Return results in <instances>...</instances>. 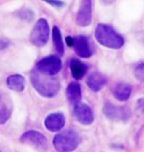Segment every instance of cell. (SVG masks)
Segmentation results:
<instances>
[{"label":"cell","mask_w":144,"mask_h":152,"mask_svg":"<svg viewBox=\"0 0 144 152\" xmlns=\"http://www.w3.org/2000/svg\"><path fill=\"white\" fill-rule=\"evenodd\" d=\"M31 83L35 90L44 98H53L60 91L59 79L54 76L44 75V74L34 70L31 74Z\"/></svg>","instance_id":"1"},{"label":"cell","mask_w":144,"mask_h":152,"mask_svg":"<svg viewBox=\"0 0 144 152\" xmlns=\"http://www.w3.org/2000/svg\"><path fill=\"white\" fill-rule=\"evenodd\" d=\"M95 39L99 44L111 49H120L125 44L124 37L107 24H99L97 26Z\"/></svg>","instance_id":"2"},{"label":"cell","mask_w":144,"mask_h":152,"mask_svg":"<svg viewBox=\"0 0 144 152\" xmlns=\"http://www.w3.org/2000/svg\"><path fill=\"white\" fill-rule=\"evenodd\" d=\"M80 136L75 130H65L54 137L53 145L59 152H72L79 146Z\"/></svg>","instance_id":"3"},{"label":"cell","mask_w":144,"mask_h":152,"mask_svg":"<svg viewBox=\"0 0 144 152\" xmlns=\"http://www.w3.org/2000/svg\"><path fill=\"white\" fill-rule=\"evenodd\" d=\"M50 27L46 19H39L31 33V42L37 47H44L49 40Z\"/></svg>","instance_id":"4"},{"label":"cell","mask_w":144,"mask_h":152,"mask_svg":"<svg viewBox=\"0 0 144 152\" xmlns=\"http://www.w3.org/2000/svg\"><path fill=\"white\" fill-rule=\"evenodd\" d=\"M21 142L26 143L40 152H46L49 149L47 137L37 130H28L24 133L21 137Z\"/></svg>","instance_id":"5"},{"label":"cell","mask_w":144,"mask_h":152,"mask_svg":"<svg viewBox=\"0 0 144 152\" xmlns=\"http://www.w3.org/2000/svg\"><path fill=\"white\" fill-rule=\"evenodd\" d=\"M35 70L44 75L54 76L62 70V61L57 56H49L41 59L37 63Z\"/></svg>","instance_id":"6"},{"label":"cell","mask_w":144,"mask_h":152,"mask_svg":"<svg viewBox=\"0 0 144 152\" xmlns=\"http://www.w3.org/2000/svg\"><path fill=\"white\" fill-rule=\"evenodd\" d=\"M103 112L107 118L113 121H126L131 115L130 109L127 108L126 105L118 107V105H114L108 102L104 105Z\"/></svg>","instance_id":"7"},{"label":"cell","mask_w":144,"mask_h":152,"mask_svg":"<svg viewBox=\"0 0 144 152\" xmlns=\"http://www.w3.org/2000/svg\"><path fill=\"white\" fill-rule=\"evenodd\" d=\"M74 49L76 54L80 58L88 59L93 54V46L87 36L79 35L74 38Z\"/></svg>","instance_id":"8"},{"label":"cell","mask_w":144,"mask_h":152,"mask_svg":"<svg viewBox=\"0 0 144 152\" xmlns=\"http://www.w3.org/2000/svg\"><path fill=\"white\" fill-rule=\"evenodd\" d=\"M91 20H92V1L90 0L81 1L76 16V22L79 26L86 27L91 24Z\"/></svg>","instance_id":"9"},{"label":"cell","mask_w":144,"mask_h":152,"mask_svg":"<svg viewBox=\"0 0 144 152\" xmlns=\"http://www.w3.org/2000/svg\"><path fill=\"white\" fill-rule=\"evenodd\" d=\"M74 116L82 125H90L94 121L93 112L86 103H79L74 107Z\"/></svg>","instance_id":"10"},{"label":"cell","mask_w":144,"mask_h":152,"mask_svg":"<svg viewBox=\"0 0 144 152\" xmlns=\"http://www.w3.org/2000/svg\"><path fill=\"white\" fill-rule=\"evenodd\" d=\"M46 128L50 132H60L65 125V116L63 113H52L44 121Z\"/></svg>","instance_id":"11"},{"label":"cell","mask_w":144,"mask_h":152,"mask_svg":"<svg viewBox=\"0 0 144 152\" xmlns=\"http://www.w3.org/2000/svg\"><path fill=\"white\" fill-rule=\"evenodd\" d=\"M12 113V102L9 96L0 91V125L9 120Z\"/></svg>","instance_id":"12"},{"label":"cell","mask_w":144,"mask_h":152,"mask_svg":"<svg viewBox=\"0 0 144 152\" xmlns=\"http://www.w3.org/2000/svg\"><path fill=\"white\" fill-rule=\"evenodd\" d=\"M107 78L106 76L103 75L100 72H92L90 75L87 77V85L88 87L94 92L100 91L104 86L106 85Z\"/></svg>","instance_id":"13"},{"label":"cell","mask_w":144,"mask_h":152,"mask_svg":"<svg viewBox=\"0 0 144 152\" xmlns=\"http://www.w3.org/2000/svg\"><path fill=\"white\" fill-rule=\"evenodd\" d=\"M66 95L69 102L74 105H77L81 101V87L79 85V83L72 82L67 86L66 89Z\"/></svg>","instance_id":"14"},{"label":"cell","mask_w":144,"mask_h":152,"mask_svg":"<svg viewBox=\"0 0 144 152\" xmlns=\"http://www.w3.org/2000/svg\"><path fill=\"white\" fill-rule=\"evenodd\" d=\"M69 69H71V73H72L73 78L76 79V80H79V79L85 77L88 66L84 62L78 60V59H72L71 63H69Z\"/></svg>","instance_id":"15"},{"label":"cell","mask_w":144,"mask_h":152,"mask_svg":"<svg viewBox=\"0 0 144 152\" xmlns=\"http://www.w3.org/2000/svg\"><path fill=\"white\" fill-rule=\"evenodd\" d=\"M131 86L126 84V83H118L114 86L113 88V96L119 101H126L130 98L131 96Z\"/></svg>","instance_id":"16"},{"label":"cell","mask_w":144,"mask_h":152,"mask_svg":"<svg viewBox=\"0 0 144 152\" xmlns=\"http://www.w3.org/2000/svg\"><path fill=\"white\" fill-rule=\"evenodd\" d=\"M7 86L13 91L22 92L25 88V79L20 74H13L7 78Z\"/></svg>","instance_id":"17"},{"label":"cell","mask_w":144,"mask_h":152,"mask_svg":"<svg viewBox=\"0 0 144 152\" xmlns=\"http://www.w3.org/2000/svg\"><path fill=\"white\" fill-rule=\"evenodd\" d=\"M52 39H53V45L57 52L60 56L64 54V42L62 39V33L57 26H53L52 28Z\"/></svg>","instance_id":"18"},{"label":"cell","mask_w":144,"mask_h":152,"mask_svg":"<svg viewBox=\"0 0 144 152\" xmlns=\"http://www.w3.org/2000/svg\"><path fill=\"white\" fill-rule=\"evenodd\" d=\"M135 76L138 80L144 82V63L139 64L135 69Z\"/></svg>","instance_id":"19"},{"label":"cell","mask_w":144,"mask_h":152,"mask_svg":"<svg viewBox=\"0 0 144 152\" xmlns=\"http://www.w3.org/2000/svg\"><path fill=\"white\" fill-rule=\"evenodd\" d=\"M137 110L141 113H144V98L139 99L137 102Z\"/></svg>","instance_id":"20"},{"label":"cell","mask_w":144,"mask_h":152,"mask_svg":"<svg viewBox=\"0 0 144 152\" xmlns=\"http://www.w3.org/2000/svg\"><path fill=\"white\" fill-rule=\"evenodd\" d=\"M9 47V41L4 38H0V50H3Z\"/></svg>","instance_id":"21"},{"label":"cell","mask_w":144,"mask_h":152,"mask_svg":"<svg viewBox=\"0 0 144 152\" xmlns=\"http://www.w3.org/2000/svg\"><path fill=\"white\" fill-rule=\"evenodd\" d=\"M46 2H48L51 6H55V7H62L64 6V2L63 1H55V0H47Z\"/></svg>","instance_id":"22"},{"label":"cell","mask_w":144,"mask_h":152,"mask_svg":"<svg viewBox=\"0 0 144 152\" xmlns=\"http://www.w3.org/2000/svg\"><path fill=\"white\" fill-rule=\"evenodd\" d=\"M66 42L68 45V47H73L74 46V38L72 36H67L66 37Z\"/></svg>","instance_id":"23"}]
</instances>
